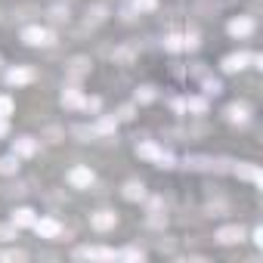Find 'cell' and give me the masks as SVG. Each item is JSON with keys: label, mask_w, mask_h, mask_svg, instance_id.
Returning <instances> with one entry per match:
<instances>
[{"label": "cell", "mask_w": 263, "mask_h": 263, "mask_svg": "<svg viewBox=\"0 0 263 263\" xmlns=\"http://www.w3.org/2000/svg\"><path fill=\"white\" fill-rule=\"evenodd\" d=\"M0 174H19V155L13 152V155H4V158H0Z\"/></svg>", "instance_id": "44dd1931"}, {"label": "cell", "mask_w": 263, "mask_h": 263, "mask_svg": "<svg viewBox=\"0 0 263 263\" xmlns=\"http://www.w3.org/2000/svg\"><path fill=\"white\" fill-rule=\"evenodd\" d=\"M10 134V124H7V118H0V137H7Z\"/></svg>", "instance_id": "836d02e7"}, {"label": "cell", "mask_w": 263, "mask_h": 263, "mask_svg": "<svg viewBox=\"0 0 263 263\" xmlns=\"http://www.w3.org/2000/svg\"><path fill=\"white\" fill-rule=\"evenodd\" d=\"M105 16H108V7L105 4H93L84 13V25H99V22H105Z\"/></svg>", "instance_id": "30bf717a"}, {"label": "cell", "mask_w": 263, "mask_h": 263, "mask_svg": "<svg viewBox=\"0 0 263 263\" xmlns=\"http://www.w3.org/2000/svg\"><path fill=\"white\" fill-rule=\"evenodd\" d=\"M16 238V223L13 226H0V241H13Z\"/></svg>", "instance_id": "4dcf8cb0"}, {"label": "cell", "mask_w": 263, "mask_h": 263, "mask_svg": "<svg viewBox=\"0 0 263 263\" xmlns=\"http://www.w3.org/2000/svg\"><path fill=\"white\" fill-rule=\"evenodd\" d=\"M137 155L146 158V161H155V167H174V155L164 152V149H161L158 143H152V140L140 143V146H137Z\"/></svg>", "instance_id": "6da1fadb"}, {"label": "cell", "mask_w": 263, "mask_h": 263, "mask_svg": "<svg viewBox=\"0 0 263 263\" xmlns=\"http://www.w3.org/2000/svg\"><path fill=\"white\" fill-rule=\"evenodd\" d=\"M115 223H118L115 211H96V214L90 217V226H93L96 232H108V229H115Z\"/></svg>", "instance_id": "5b68a950"}, {"label": "cell", "mask_w": 263, "mask_h": 263, "mask_svg": "<svg viewBox=\"0 0 263 263\" xmlns=\"http://www.w3.org/2000/svg\"><path fill=\"white\" fill-rule=\"evenodd\" d=\"M13 152L19 158H31L37 152V140L34 137H19V140H13Z\"/></svg>", "instance_id": "ba28073f"}, {"label": "cell", "mask_w": 263, "mask_h": 263, "mask_svg": "<svg viewBox=\"0 0 263 263\" xmlns=\"http://www.w3.org/2000/svg\"><path fill=\"white\" fill-rule=\"evenodd\" d=\"M71 137H78L81 143H90V140H96L93 127H84V124H74V127H71Z\"/></svg>", "instance_id": "603a6c76"}, {"label": "cell", "mask_w": 263, "mask_h": 263, "mask_svg": "<svg viewBox=\"0 0 263 263\" xmlns=\"http://www.w3.org/2000/svg\"><path fill=\"white\" fill-rule=\"evenodd\" d=\"M34 229H37V235H44V238H56V235L62 232V226H59L56 220H34Z\"/></svg>", "instance_id": "2e32d148"}, {"label": "cell", "mask_w": 263, "mask_h": 263, "mask_svg": "<svg viewBox=\"0 0 263 263\" xmlns=\"http://www.w3.org/2000/svg\"><path fill=\"white\" fill-rule=\"evenodd\" d=\"M198 47V37L195 34H171L167 41H164V50H195Z\"/></svg>", "instance_id": "277c9868"}, {"label": "cell", "mask_w": 263, "mask_h": 263, "mask_svg": "<svg viewBox=\"0 0 263 263\" xmlns=\"http://www.w3.org/2000/svg\"><path fill=\"white\" fill-rule=\"evenodd\" d=\"M226 118H229L232 124H245V121H248V105H229V108H226Z\"/></svg>", "instance_id": "7402d4cb"}, {"label": "cell", "mask_w": 263, "mask_h": 263, "mask_svg": "<svg viewBox=\"0 0 263 263\" xmlns=\"http://www.w3.org/2000/svg\"><path fill=\"white\" fill-rule=\"evenodd\" d=\"M201 87H204V93H208V96H220V93H223V84H220V81H214V78H204V84H201Z\"/></svg>", "instance_id": "cb8c5ba5"}, {"label": "cell", "mask_w": 263, "mask_h": 263, "mask_svg": "<svg viewBox=\"0 0 263 263\" xmlns=\"http://www.w3.org/2000/svg\"><path fill=\"white\" fill-rule=\"evenodd\" d=\"M134 99H137V102H152V99H155V87H152V84H146V87H140Z\"/></svg>", "instance_id": "d4e9b609"}, {"label": "cell", "mask_w": 263, "mask_h": 263, "mask_svg": "<svg viewBox=\"0 0 263 263\" xmlns=\"http://www.w3.org/2000/svg\"><path fill=\"white\" fill-rule=\"evenodd\" d=\"M251 31H254V22H251L248 16H238V19L229 22V34H232V37H248Z\"/></svg>", "instance_id": "8fae6325"}, {"label": "cell", "mask_w": 263, "mask_h": 263, "mask_svg": "<svg viewBox=\"0 0 263 263\" xmlns=\"http://www.w3.org/2000/svg\"><path fill=\"white\" fill-rule=\"evenodd\" d=\"M68 78H84V74H90V59H84V56H78V59H71L68 62Z\"/></svg>", "instance_id": "ac0fdd59"}, {"label": "cell", "mask_w": 263, "mask_h": 263, "mask_svg": "<svg viewBox=\"0 0 263 263\" xmlns=\"http://www.w3.org/2000/svg\"><path fill=\"white\" fill-rule=\"evenodd\" d=\"M158 7V0H134V10L137 13H152Z\"/></svg>", "instance_id": "484cf974"}, {"label": "cell", "mask_w": 263, "mask_h": 263, "mask_svg": "<svg viewBox=\"0 0 263 263\" xmlns=\"http://www.w3.org/2000/svg\"><path fill=\"white\" fill-rule=\"evenodd\" d=\"M124 198H127V201H143V198H146V183H140V180L124 183Z\"/></svg>", "instance_id": "7c38bea8"}, {"label": "cell", "mask_w": 263, "mask_h": 263, "mask_svg": "<svg viewBox=\"0 0 263 263\" xmlns=\"http://www.w3.org/2000/svg\"><path fill=\"white\" fill-rule=\"evenodd\" d=\"M10 115H13V99L0 96V118H10Z\"/></svg>", "instance_id": "f546056e"}, {"label": "cell", "mask_w": 263, "mask_h": 263, "mask_svg": "<svg viewBox=\"0 0 263 263\" xmlns=\"http://www.w3.org/2000/svg\"><path fill=\"white\" fill-rule=\"evenodd\" d=\"M118 118H121V121H130V118H134V108H130V105H124V108L118 111Z\"/></svg>", "instance_id": "d6a6232c"}, {"label": "cell", "mask_w": 263, "mask_h": 263, "mask_svg": "<svg viewBox=\"0 0 263 263\" xmlns=\"http://www.w3.org/2000/svg\"><path fill=\"white\" fill-rule=\"evenodd\" d=\"M31 78H34V71H31V68H25V65H16V68H10V71H7V84H10V87H25Z\"/></svg>", "instance_id": "8992f818"}, {"label": "cell", "mask_w": 263, "mask_h": 263, "mask_svg": "<svg viewBox=\"0 0 263 263\" xmlns=\"http://www.w3.org/2000/svg\"><path fill=\"white\" fill-rule=\"evenodd\" d=\"M183 167L186 171H214V158H208V155H189L183 161Z\"/></svg>", "instance_id": "4fadbf2b"}, {"label": "cell", "mask_w": 263, "mask_h": 263, "mask_svg": "<svg viewBox=\"0 0 263 263\" xmlns=\"http://www.w3.org/2000/svg\"><path fill=\"white\" fill-rule=\"evenodd\" d=\"M115 127H118V118H115V115H102V118H96V124H93V134H96V137H111Z\"/></svg>", "instance_id": "9c48e42d"}, {"label": "cell", "mask_w": 263, "mask_h": 263, "mask_svg": "<svg viewBox=\"0 0 263 263\" xmlns=\"http://www.w3.org/2000/svg\"><path fill=\"white\" fill-rule=\"evenodd\" d=\"M130 59H134V50H130V47H121V50L115 53V62H121V65H127Z\"/></svg>", "instance_id": "f1b7e54d"}, {"label": "cell", "mask_w": 263, "mask_h": 263, "mask_svg": "<svg viewBox=\"0 0 263 263\" xmlns=\"http://www.w3.org/2000/svg\"><path fill=\"white\" fill-rule=\"evenodd\" d=\"M65 180H68V186H71V189H90L96 177H93V171H90V167L78 164V167H71V171H68V177H65Z\"/></svg>", "instance_id": "7a4b0ae2"}, {"label": "cell", "mask_w": 263, "mask_h": 263, "mask_svg": "<svg viewBox=\"0 0 263 263\" xmlns=\"http://www.w3.org/2000/svg\"><path fill=\"white\" fill-rule=\"evenodd\" d=\"M217 241L220 245H238V241H245V229L241 226H223V229H217Z\"/></svg>", "instance_id": "52a82bcc"}, {"label": "cell", "mask_w": 263, "mask_h": 263, "mask_svg": "<svg viewBox=\"0 0 263 263\" xmlns=\"http://www.w3.org/2000/svg\"><path fill=\"white\" fill-rule=\"evenodd\" d=\"M0 260H28V254L25 251H4V254H0Z\"/></svg>", "instance_id": "1f68e13d"}, {"label": "cell", "mask_w": 263, "mask_h": 263, "mask_svg": "<svg viewBox=\"0 0 263 263\" xmlns=\"http://www.w3.org/2000/svg\"><path fill=\"white\" fill-rule=\"evenodd\" d=\"M22 41H25L28 47H47V44L53 41V34H50L47 28H41V25H28V28L22 31Z\"/></svg>", "instance_id": "3957f363"}, {"label": "cell", "mask_w": 263, "mask_h": 263, "mask_svg": "<svg viewBox=\"0 0 263 263\" xmlns=\"http://www.w3.org/2000/svg\"><path fill=\"white\" fill-rule=\"evenodd\" d=\"M186 111H195V115H204L208 111V99L204 96H186Z\"/></svg>", "instance_id": "ffe728a7"}, {"label": "cell", "mask_w": 263, "mask_h": 263, "mask_svg": "<svg viewBox=\"0 0 263 263\" xmlns=\"http://www.w3.org/2000/svg\"><path fill=\"white\" fill-rule=\"evenodd\" d=\"M34 220H37V217H34L31 208H16V211H13V223H16V226H34Z\"/></svg>", "instance_id": "d6986e66"}, {"label": "cell", "mask_w": 263, "mask_h": 263, "mask_svg": "<svg viewBox=\"0 0 263 263\" xmlns=\"http://www.w3.org/2000/svg\"><path fill=\"white\" fill-rule=\"evenodd\" d=\"M50 19H53V22H68V10H65V7H59V4H56V7H50Z\"/></svg>", "instance_id": "4316f807"}, {"label": "cell", "mask_w": 263, "mask_h": 263, "mask_svg": "<svg viewBox=\"0 0 263 263\" xmlns=\"http://www.w3.org/2000/svg\"><path fill=\"white\" fill-rule=\"evenodd\" d=\"M118 257H124V260H146V254H143L140 248H124Z\"/></svg>", "instance_id": "83f0119b"}, {"label": "cell", "mask_w": 263, "mask_h": 263, "mask_svg": "<svg viewBox=\"0 0 263 263\" xmlns=\"http://www.w3.org/2000/svg\"><path fill=\"white\" fill-rule=\"evenodd\" d=\"M84 93L81 90H74V87H68V90H62V105L65 108H84Z\"/></svg>", "instance_id": "9a60e30c"}, {"label": "cell", "mask_w": 263, "mask_h": 263, "mask_svg": "<svg viewBox=\"0 0 263 263\" xmlns=\"http://www.w3.org/2000/svg\"><path fill=\"white\" fill-rule=\"evenodd\" d=\"M245 62H248V53H232V56H226V59H223V71L235 74V71H241V68H245Z\"/></svg>", "instance_id": "e0dca14e"}, {"label": "cell", "mask_w": 263, "mask_h": 263, "mask_svg": "<svg viewBox=\"0 0 263 263\" xmlns=\"http://www.w3.org/2000/svg\"><path fill=\"white\" fill-rule=\"evenodd\" d=\"M235 171V177H241V180H248V183H260L263 177H260V167L257 164H251V161H245V164H238V167H232Z\"/></svg>", "instance_id": "5bb4252c"}]
</instances>
